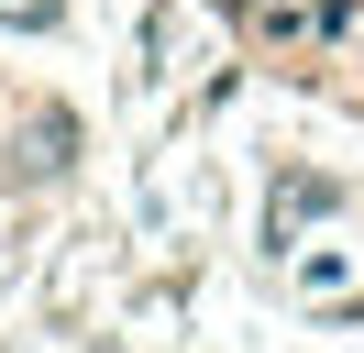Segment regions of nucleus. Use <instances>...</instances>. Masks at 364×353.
Returning <instances> with one entry per match:
<instances>
[{
    "mask_svg": "<svg viewBox=\"0 0 364 353\" xmlns=\"http://www.w3.org/2000/svg\"><path fill=\"white\" fill-rule=\"evenodd\" d=\"M0 22H23V33H45V22H67V0H0Z\"/></svg>",
    "mask_w": 364,
    "mask_h": 353,
    "instance_id": "obj_2",
    "label": "nucleus"
},
{
    "mask_svg": "<svg viewBox=\"0 0 364 353\" xmlns=\"http://www.w3.org/2000/svg\"><path fill=\"white\" fill-rule=\"evenodd\" d=\"M342 188H320V176H287V188H276V232H287V221H309V210H331Z\"/></svg>",
    "mask_w": 364,
    "mask_h": 353,
    "instance_id": "obj_1",
    "label": "nucleus"
}]
</instances>
